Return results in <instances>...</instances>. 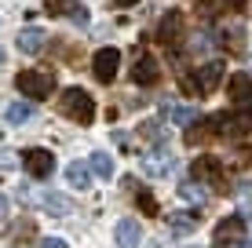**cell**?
<instances>
[{
  "label": "cell",
  "mask_w": 252,
  "mask_h": 248,
  "mask_svg": "<svg viewBox=\"0 0 252 248\" xmlns=\"http://www.w3.org/2000/svg\"><path fill=\"white\" fill-rule=\"evenodd\" d=\"M223 81V62H201L197 70H187L183 77H179V88H183V95L197 99V95H208V91H216Z\"/></svg>",
  "instance_id": "cell-1"
},
{
  "label": "cell",
  "mask_w": 252,
  "mask_h": 248,
  "mask_svg": "<svg viewBox=\"0 0 252 248\" xmlns=\"http://www.w3.org/2000/svg\"><path fill=\"white\" fill-rule=\"evenodd\" d=\"M59 113L88 128V124L95 121V113H99V110H95V99H92L84 88H66L63 99H59Z\"/></svg>",
  "instance_id": "cell-2"
},
{
  "label": "cell",
  "mask_w": 252,
  "mask_h": 248,
  "mask_svg": "<svg viewBox=\"0 0 252 248\" xmlns=\"http://www.w3.org/2000/svg\"><path fill=\"white\" fill-rule=\"evenodd\" d=\"M15 88L26 99H48L55 91V70H22L15 77Z\"/></svg>",
  "instance_id": "cell-3"
},
{
  "label": "cell",
  "mask_w": 252,
  "mask_h": 248,
  "mask_svg": "<svg viewBox=\"0 0 252 248\" xmlns=\"http://www.w3.org/2000/svg\"><path fill=\"white\" fill-rule=\"evenodd\" d=\"M117 70H121V51H117V48H99V51H95V58H92V73H95V81L114 84Z\"/></svg>",
  "instance_id": "cell-4"
},
{
  "label": "cell",
  "mask_w": 252,
  "mask_h": 248,
  "mask_svg": "<svg viewBox=\"0 0 252 248\" xmlns=\"http://www.w3.org/2000/svg\"><path fill=\"white\" fill-rule=\"evenodd\" d=\"M22 168H26V175H33V179H48L51 172H55V153L33 146V150L22 153Z\"/></svg>",
  "instance_id": "cell-5"
},
{
  "label": "cell",
  "mask_w": 252,
  "mask_h": 248,
  "mask_svg": "<svg viewBox=\"0 0 252 248\" xmlns=\"http://www.w3.org/2000/svg\"><path fill=\"white\" fill-rule=\"evenodd\" d=\"M172 168H176V157H172L168 146H158V150L143 153V175L161 179V175H172Z\"/></svg>",
  "instance_id": "cell-6"
},
{
  "label": "cell",
  "mask_w": 252,
  "mask_h": 248,
  "mask_svg": "<svg viewBox=\"0 0 252 248\" xmlns=\"http://www.w3.org/2000/svg\"><path fill=\"white\" fill-rule=\"evenodd\" d=\"M230 102H234V110H238V113H252V77L249 73H234L230 77Z\"/></svg>",
  "instance_id": "cell-7"
},
{
  "label": "cell",
  "mask_w": 252,
  "mask_h": 248,
  "mask_svg": "<svg viewBox=\"0 0 252 248\" xmlns=\"http://www.w3.org/2000/svg\"><path fill=\"white\" fill-rule=\"evenodd\" d=\"M190 172H194V183H212V186H220L223 190V165H220V157H197L194 165H190Z\"/></svg>",
  "instance_id": "cell-8"
},
{
  "label": "cell",
  "mask_w": 252,
  "mask_h": 248,
  "mask_svg": "<svg viewBox=\"0 0 252 248\" xmlns=\"http://www.w3.org/2000/svg\"><path fill=\"white\" fill-rule=\"evenodd\" d=\"M158 40H161L168 51L183 44V15H179V11H168V15L161 19V26H158Z\"/></svg>",
  "instance_id": "cell-9"
},
{
  "label": "cell",
  "mask_w": 252,
  "mask_h": 248,
  "mask_svg": "<svg viewBox=\"0 0 252 248\" xmlns=\"http://www.w3.org/2000/svg\"><path fill=\"white\" fill-rule=\"evenodd\" d=\"M212 241L216 245H241L245 241V219L241 216H227L223 223H216V230H212Z\"/></svg>",
  "instance_id": "cell-10"
},
{
  "label": "cell",
  "mask_w": 252,
  "mask_h": 248,
  "mask_svg": "<svg viewBox=\"0 0 252 248\" xmlns=\"http://www.w3.org/2000/svg\"><path fill=\"white\" fill-rule=\"evenodd\" d=\"M216 135H227V139H241L249 132V117L245 113H216L212 117Z\"/></svg>",
  "instance_id": "cell-11"
},
{
  "label": "cell",
  "mask_w": 252,
  "mask_h": 248,
  "mask_svg": "<svg viewBox=\"0 0 252 248\" xmlns=\"http://www.w3.org/2000/svg\"><path fill=\"white\" fill-rule=\"evenodd\" d=\"M132 81L139 84V88H150V84L161 81V62L154 55H139L135 66H132Z\"/></svg>",
  "instance_id": "cell-12"
},
{
  "label": "cell",
  "mask_w": 252,
  "mask_h": 248,
  "mask_svg": "<svg viewBox=\"0 0 252 248\" xmlns=\"http://www.w3.org/2000/svg\"><path fill=\"white\" fill-rule=\"evenodd\" d=\"M48 48V29H40V26H26L19 33V51L22 55H40V51Z\"/></svg>",
  "instance_id": "cell-13"
},
{
  "label": "cell",
  "mask_w": 252,
  "mask_h": 248,
  "mask_svg": "<svg viewBox=\"0 0 252 248\" xmlns=\"http://www.w3.org/2000/svg\"><path fill=\"white\" fill-rule=\"evenodd\" d=\"M114 241H117V248H139L143 245V226L135 219H121L114 230Z\"/></svg>",
  "instance_id": "cell-14"
},
{
  "label": "cell",
  "mask_w": 252,
  "mask_h": 248,
  "mask_svg": "<svg viewBox=\"0 0 252 248\" xmlns=\"http://www.w3.org/2000/svg\"><path fill=\"white\" fill-rule=\"evenodd\" d=\"M164 113H168V121L176 124V128H187V124L201 121V113H197L194 106H172V102H164Z\"/></svg>",
  "instance_id": "cell-15"
},
{
  "label": "cell",
  "mask_w": 252,
  "mask_h": 248,
  "mask_svg": "<svg viewBox=\"0 0 252 248\" xmlns=\"http://www.w3.org/2000/svg\"><path fill=\"white\" fill-rule=\"evenodd\" d=\"M168 230L176 237L194 234V230H197V216H194V212H172V216H168Z\"/></svg>",
  "instance_id": "cell-16"
},
{
  "label": "cell",
  "mask_w": 252,
  "mask_h": 248,
  "mask_svg": "<svg viewBox=\"0 0 252 248\" xmlns=\"http://www.w3.org/2000/svg\"><path fill=\"white\" fill-rule=\"evenodd\" d=\"M66 179H69V186H77V190H88V186H92V165L73 161V165L66 168Z\"/></svg>",
  "instance_id": "cell-17"
},
{
  "label": "cell",
  "mask_w": 252,
  "mask_h": 248,
  "mask_svg": "<svg viewBox=\"0 0 252 248\" xmlns=\"http://www.w3.org/2000/svg\"><path fill=\"white\" fill-rule=\"evenodd\" d=\"M179 197H183V201H190L194 208H201V204L208 201V190H205L201 183H194V179H190V183H183V186H179Z\"/></svg>",
  "instance_id": "cell-18"
},
{
  "label": "cell",
  "mask_w": 252,
  "mask_h": 248,
  "mask_svg": "<svg viewBox=\"0 0 252 248\" xmlns=\"http://www.w3.org/2000/svg\"><path fill=\"white\" fill-rule=\"evenodd\" d=\"M208 135H216V128H212V117H205V121H197V124H190V128H187V142H190V146L205 142Z\"/></svg>",
  "instance_id": "cell-19"
},
{
  "label": "cell",
  "mask_w": 252,
  "mask_h": 248,
  "mask_svg": "<svg viewBox=\"0 0 252 248\" xmlns=\"http://www.w3.org/2000/svg\"><path fill=\"white\" fill-rule=\"evenodd\" d=\"M33 113H37L33 102H11V106H7V121H11V124H26Z\"/></svg>",
  "instance_id": "cell-20"
},
{
  "label": "cell",
  "mask_w": 252,
  "mask_h": 248,
  "mask_svg": "<svg viewBox=\"0 0 252 248\" xmlns=\"http://www.w3.org/2000/svg\"><path fill=\"white\" fill-rule=\"evenodd\" d=\"M92 175L114 179V157H110V153H92Z\"/></svg>",
  "instance_id": "cell-21"
},
{
  "label": "cell",
  "mask_w": 252,
  "mask_h": 248,
  "mask_svg": "<svg viewBox=\"0 0 252 248\" xmlns=\"http://www.w3.org/2000/svg\"><path fill=\"white\" fill-rule=\"evenodd\" d=\"M44 208H48V212H59V216H66L73 204H69V197H63V193H44Z\"/></svg>",
  "instance_id": "cell-22"
},
{
  "label": "cell",
  "mask_w": 252,
  "mask_h": 248,
  "mask_svg": "<svg viewBox=\"0 0 252 248\" xmlns=\"http://www.w3.org/2000/svg\"><path fill=\"white\" fill-rule=\"evenodd\" d=\"M44 7H48V15H66L69 19V11L77 7V0H44Z\"/></svg>",
  "instance_id": "cell-23"
},
{
  "label": "cell",
  "mask_w": 252,
  "mask_h": 248,
  "mask_svg": "<svg viewBox=\"0 0 252 248\" xmlns=\"http://www.w3.org/2000/svg\"><path fill=\"white\" fill-rule=\"evenodd\" d=\"M139 132H143V135H146L150 142H158V146H164V132H161V124H158V121H146L143 128H139Z\"/></svg>",
  "instance_id": "cell-24"
},
{
  "label": "cell",
  "mask_w": 252,
  "mask_h": 248,
  "mask_svg": "<svg viewBox=\"0 0 252 248\" xmlns=\"http://www.w3.org/2000/svg\"><path fill=\"white\" fill-rule=\"evenodd\" d=\"M135 204L146 212V216H158V201H154V193H139V197H135Z\"/></svg>",
  "instance_id": "cell-25"
},
{
  "label": "cell",
  "mask_w": 252,
  "mask_h": 248,
  "mask_svg": "<svg viewBox=\"0 0 252 248\" xmlns=\"http://www.w3.org/2000/svg\"><path fill=\"white\" fill-rule=\"evenodd\" d=\"M11 165H15V153L11 150H0V172H7Z\"/></svg>",
  "instance_id": "cell-26"
},
{
  "label": "cell",
  "mask_w": 252,
  "mask_h": 248,
  "mask_svg": "<svg viewBox=\"0 0 252 248\" xmlns=\"http://www.w3.org/2000/svg\"><path fill=\"white\" fill-rule=\"evenodd\" d=\"M40 245H44V248H69V245L63 241V237H44Z\"/></svg>",
  "instance_id": "cell-27"
},
{
  "label": "cell",
  "mask_w": 252,
  "mask_h": 248,
  "mask_svg": "<svg viewBox=\"0 0 252 248\" xmlns=\"http://www.w3.org/2000/svg\"><path fill=\"white\" fill-rule=\"evenodd\" d=\"M4 216H7V201L0 197V219H4Z\"/></svg>",
  "instance_id": "cell-28"
},
{
  "label": "cell",
  "mask_w": 252,
  "mask_h": 248,
  "mask_svg": "<svg viewBox=\"0 0 252 248\" xmlns=\"http://www.w3.org/2000/svg\"><path fill=\"white\" fill-rule=\"evenodd\" d=\"M114 4H117V7H128V4H135V0H114Z\"/></svg>",
  "instance_id": "cell-29"
},
{
  "label": "cell",
  "mask_w": 252,
  "mask_h": 248,
  "mask_svg": "<svg viewBox=\"0 0 252 248\" xmlns=\"http://www.w3.org/2000/svg\"><path fill=\"white\" fill-rule=\"evenodd\" d=\"M238 248H252V241H241V245H238Z\"/></svg>",
  "instance_id": "cell-30"
},
{
  "label": "cell",
  "mask_w": 252,
  "mask_h": 248,
  "mask_svg": "<svg viewBox=\"0 0 252 248\" xmlns=\"http://www.w3.org/2000/svg\"><path fill=\"white\" fill-rule=\"evenodd\" d=\"M4 58H7V55H4V48H0V66H4Z\"/></svg>",
  "instance_id": "cell-31"
}]
</instances>
